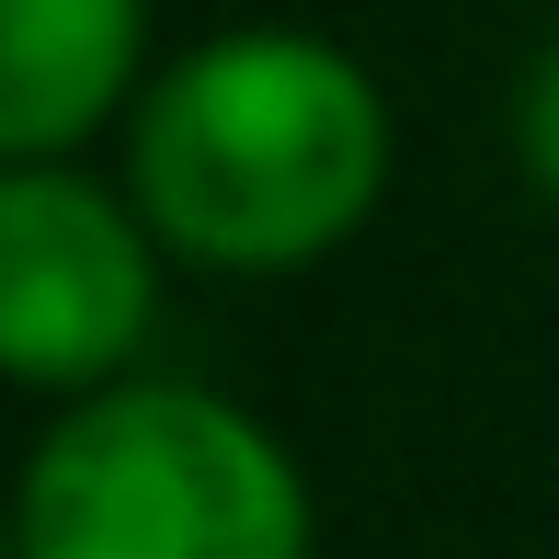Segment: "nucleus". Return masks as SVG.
<instances>
[{
	"instance_id": "f257e3e1",
	"label": "nucleus",
	"mask_w": 559,
	"mask_h": 559,
	"mask_svg": "<svg viewBox=\"0 0 559 559\" xmlns=\"http://www.w3.org/2000/svg\"><path fill=\"white\" fill-rule=\"evenodd\" d=\"M115 171L183 274L274 286L377 228L400 115L389 81L320 23H217L148 69Z\"/></svg>"
},
{
	"instance_id": "f03ea898",
	"label": "nucleus",
	"mask_w": 559,
	"mask_h": 559,
	"mask_svg": "<svg viewBox=\"0 0 559 559\" xmlns=\"http://www.w3.org/2000/svg\"><path fill=\"white\" fill-rule=\"evenodd\" d=\"M12 559H320V491L251 400L138 366L35 423Z\"/></svg>"
},
{
	"instance_id": "7ed1b4c3",
	"label": "nucleus",
	"mask_w": 559,
	"mask_h": 559,
	"mask_svg": "<svg viewBox=\"0 0 559 559\" xmlns=\"http://www.w3.org/2000/svg\"><path fill=\"white\" fill-rule=\"evenodd\" d=\"M171 240L115 160H0V366L23 400H81L148 366Z\"/></svg>"
},
{
	"instance_id": "20e7f679",
	"label": "nucleus",
	"mask_w": 559,
	"mask_h": 559,
	"mask_svg": "<svg viewBox=\"0 0 559 559\" xmlns=\"http://www.w3.org/2000/svg\"><path fill=\"white\" fill-rule=\"evenodd\" d=\"M148 69V0H0V160H104Z\"/></svg>"
},
{
	"instance_id": "39448f33",
	"label": "nucleus",
	"mask_w": 559,
	"mask_h": 559,
	"mask_svg": "<svg viewBox=\"0 0 559 559\" xmlns=\"http://www.w3.org/2000/svg\"><path fill=\"white\" fill-rule=\"evenodd\" d=\"M502 138H514V171H525V194H537V206H559V23L537 35V58L514 69Z\"/></svg>"
}]
</instances>
